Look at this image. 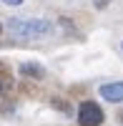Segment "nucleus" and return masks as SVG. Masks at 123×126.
Returning <instances> with one entry per match:
<instances>
[{
    "mask_svg": "<svg viewBox=\"0 0 123 126\" xmlns=\"http://www.w3.org/2000/svg\"><path fill=\"white\" fill-rule=\"evenodd\" d=\"M121 50H123V43H121Z\"/></svg>",
    "mask_w": 123,
    "mask_h": 126,
    "instance_id": "obj_7",
    "label": "nucleus"
},
{
    "mask_svg": "<svg viewBox=\"0 0 123 126\" xmlns=\"http://www.w3.org/2000/svg\"><path fill=\"white\" fill-rule=\"evenodd\" d=\"M8 33L13 38L33 40V38H40V35H48L50 23L43 18H10L8 20Z\"/></svg>",
    "mask_w": 123,
    "mask_h": 126,
    "instance_id": "obj_1",
    "label": "nucleus"
},
{
    "mask_svg": "<svg viewBox=\"0 0 123 126\" xmlns=\"http://www.w3.org/2000/svg\"><path fill=\"white\" fill-rule=\"evenodd\" d=\"M3 3H5V5H23L25 0H3Z\"/></svg>",
    "mask_w": 123,
    "mask_h": 126,
    "instance_id": "obj_5",
    "label": "nucleus"
},
{
    "mask_svg": "<svg viewBox=\"0 0 123 126\" xmlns=\"http://www.w3.org/2000/svg\"><path fill=\"white\" fill-rule=\"evenodd\" d=\"M118 121H121V124H123V109H121V111H118Z\"/></svg>",
    "mask_w": 123,
    "mask_h": 126,
    "instance_id": "obj_6",
    "label": "nucleus"
},
{
    "mask_svg": "<svg viewBox=\"0 0 123 126\" xmlns=\"http://www.w3.org/2000/svg\"><path fill=\"white\" fill-rule=\"evenodd\" d=\"M0 33H3V28H0Z\"/></svg>",
    "mask_w": 123,
    "mask_h": 126,
    "instance_id": "obj_8",
    "label": "nucleus"
},
{
    "mask_svg": "<svg viewBox=\"0 0 123 126\" xmlns=\"http://www.w3.org/2000/svg\"><path fill=\"white\" fill-rule=\"evenodd\" d=\"M100 98L103 101H111V103H121L123 101V81H111V83H103L98 88Z\"/></svg>",
    "mask_w": 123,
    "mask_h": 126,
    "instance_id": "obj_3",
    "label": "nucleus"
},
{
    "mask_svg": "<svg viewBox=\"0 0 123 126\" xmlns=\"http://www.w3.org/2000/svg\"><path fill=\"white\" fill-rule=\"evenodd\" d=\"M20 73L40 78V76H43V68H40V66H33V63H23V66H20Z\"/></svg>",
    "mask_w": 123,
    "mask_h": 126,
    "instance_id": "obj_4",
    "label": "nucleus"
},
{
    "mask_svg": "<svg viewBox=\"0 0 123 126\" xmlns=\"http://www.w3.org/2000/svg\"><path fill=\"white\" fill-rule=\"evenodd\" d=\"M103 119H106V113L96 101H83L78 106V124L80 126H100Z\"/></svg>",
    "mask_w": 123,
    "mask_h": 126,
    "instance_id": "obj_2",
    "label": "nucleus"
},
{
    "mask_svg": "<svg viewBox=\"0 0 123 126\" xmlns=\"http://www.w3.org/2000/svg\"><path fill=\"white\" fill-rule=\"evenodd\" d=\"M0 88H3V83H0Z\"/></svg>",
    "mask_w": 123,
    "mask_h": 126,
    "instance_id": "obj_9",
    "label": "nucleus"
}]
</instances>
